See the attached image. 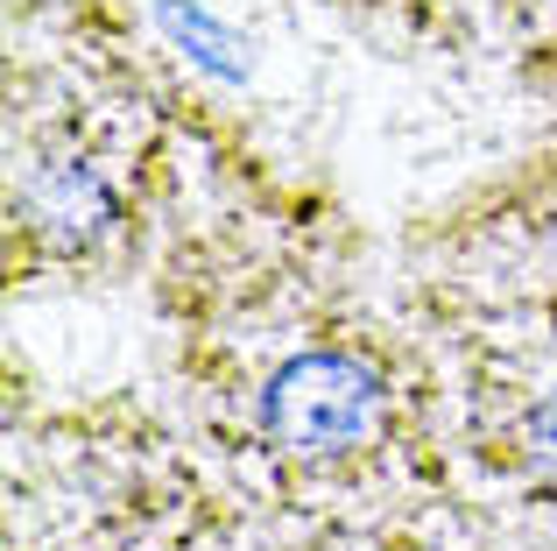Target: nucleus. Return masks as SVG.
<instances>
[{
	"label": "nucleus",
	"mask_w": 557,
	"mask_h": 551,
	"mask_svg": "<svg viewBox=\"0 0 557 551\" xmlns=\"http://www.w3.org/2000/svg\"><path fill=\"white\" fill-rule=\"evenodd\" d=\"M381 417H388L381 368L346 354V346L289 354L261 382V439L304 467H339V460L368 453L381 439Z\"/></svg>",
	"instance_id": "nucleus-1"
},
{
	"label": "nucleus",
	"mask_w": 557,
	"mask_h": 551,
	"mask_svg": "<svg viewBox=\"0 0 557 551\" xmlns=\"http://www.w3.org/2000/svg\"><path fill=\"white\" fill-rule=\"evenodd\" d=\"M14 212L36 226L50 248L64 255H85L121 226V192L107 184V170L78 149H57V156H36L14 192Z\"/></svg>",
	"instance_id": "nucleus-2"
},
{
	"label": "nucleus",
	"mask_w": 557,
	"mask_h": 551,
	"mask_svg": "<svg viewBox=\"0 0 557 551\" xmlns=\"http://www.w3.org/2000/svg\"><path fill=\"white\" fill-rule=\"evenodd\" d=\"M163 28L184 42V57H198V64L219 71V78H240V71H247V57H233V50H240V36H226L219 22H205V14L184 8V0H163Z\"/></svg>",
	"instance_id": "nucleus-3"
},
{
	"label": "nucleus",
	"mask_w": 557,
	"mask_h": 551,
	"mask_svg": "<svg viewBox=\"0 0 557 551\" xmlns=\"http://www.w3.org/2000/svg\"><path fill=\"white\" fill-rule=\"evenodd\" d=\"M522 453L544 474H557V389H544V396L522 411Z\"/></svg>",
	"instance_id": "nucleus-4"
}]
</instances>
